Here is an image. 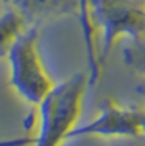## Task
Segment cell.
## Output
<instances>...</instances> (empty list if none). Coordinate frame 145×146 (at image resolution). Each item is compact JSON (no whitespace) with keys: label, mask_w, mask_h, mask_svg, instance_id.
<instances>
[{"label":"cell","mask_w":145,"mask_h":146,"mask_svg":"<svg viewBox=\"0 0 145 146\" xmlns=\"http://www.w3.org/2000/svg\"><path fill=\"white\" fill-rule=\"evenodd\" d=\"M125 64L145 77V40H130L122 49Z\"/></svg>","instance_id":"obj_8"},{"label":"cell","mask_w":145,"mask_h":146,"mask_svg":"<svg viewBox=\"0 0 145 146\" xmlns=\"http://www.w3.org/2000/svg\"><path fill=\"white\" fill-rule=\"evenodd\" d=\"M87 3L89 0H81V13H79V23H81V31H83V40L86 48V59H87V74H89V86L97 84L102 67L99 64V54H97V38L96 31L89 20L87 13Z\"/></svg>","instance_id":"obj_6"},{"label":"cell","mask_w":145,"mask_h":146,"mask_svg":"<svg viewBox=\"0 0 145 146\" xmlns=\"http://www.w3.org/2000/svg\"><path fill=\"white\" fill-rule=\"evenodd\" d=\"M28 27L25 20L20 17L13 8L0 15V58L7 56L13 41L18 38V35Z\"/></svg>","instance_id":"obj_7"},{"label":"cell","mask_w":145,"mask_h":146,"mask_svg":"<svg viewBox=\"0 0 145 146\" xmlns=\"http://www.w3.org/2000/svg\"><path fill=\"white\" fill-rule=\"evenodd\" d=\"M145 139V138H144ZM135 146H145V143H144V145H135Z\"/></svg>","instance_id":"obj_10"},{"label":"cell","mask_w":145,"mask_h":146,"mask_svg":"<svg viewBox=\"0 0 145 146\" xmlns=\"http://www.w3.org/2000/svg\"><path fill=\"white\" fill-rule=\"evenodd\" d=\"M83 136H101V138H145V112L140 108L127 107L105 99L101 104L96 118L79 125L71 135V139Z\"/></svg>","instance_id":"obj_4"},{"label":"cell","mask_w":145,"mask_h":146,"mask_svg":"<svg viewBox=\"0 0 145 146\" xmlns=\"http://www.w3.org/2000/svg\"><path fill=\"white\" fill-rule=\"evenodd\" d=\"M5 58L13 92L23 102L36 107L56 86L41 56L38 27H26L13 41Z\"/></svg>","instance_id":"obj_2"},{"label":"cell","mask_w":145,"mask_h":146,"mask_svg":"<svg viewBox=\"0 0 145 146\" xmlns=\"http://www.w3.org/2000/svg\"><path fill=\"white\" fill-rule=\"evenodd\" d=\"M87 13L97 38L101 67L119 38L145 40V7L137 0H89Z\"/></svg>","instance_id":"obj_3"},{"label":"cell","mask_w":145,"mask_h":146,"mask_svg":"<svg viewBox=\"0 0 145 146\" xmlns=\"http://www.w3.org/2000/svg\"><path fill=\"white\" fill-rule=\"evenodd\" d=\"M89 74L78 72L56 82L53 90L36 105V135L32 146H63L71 139L83 115Z\"/></svg>","instance_id":"obj_1"},{"label":"cell","mask_w":145,"mask_h":146,"mask_svg":"<svg viewBox=\"0 0 145 146\" xmlns=\"http://www.w3.org/2000/svg\"><path fill=\"white\" fill-rule=\"evenodd\" d=\"M137 92L144 97V100H145V82L144 84H140V86H137Z\"/></svg>","instance_id":"obj_9"},{"label":"cell","mask_w":145,"mask_h":146,"mask_svg":"<svg viewBox=\"0 0 145 146\" xmlns=\"http://www.w3.org/2000/svg\"><path fill=\"white\" fill-rule=\"evenodd\" d=\"M10 8L25 20L28 27H38L63 17L81 13V0H8Z\"/></svg>","instance_id":"obj_5"},{"label":"cell","mask_w":145,"mask_h":146,"mask_svg":"<svg viewBox=\"0 0 145 146\" xmlns=\"http://www.w3.org/2000/svg\"><path fill=\"white\" fill-rule=\"evenodd\" d=\"M5 2H8V0H5Z\"/></svg>","instance_id":"obj_11"}]
</instances>
